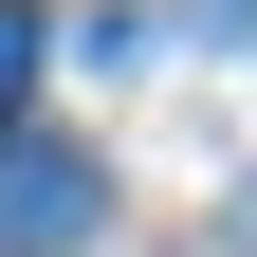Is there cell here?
<instances>
[{
	"instance_id": "6da1fadb",
	"label": "cell",
	"mask_w": 257,
	"mask_h": 257,
	"mask_svg": "<svg viewBox=\"0 0 257 257\" xmlns=\"http://www.w3.org/2000/svg\"><path fill=\"white\" fill-rule=\"evenodd\" d=\"M92 147H55V128H0V257H74L92 239Z\"/></svg>"
},
{
	"instance_id": "7a4b0ae2",
	"label": "cell",
	"mask_w": 257,
	"mask_h": 257,
	"mask_svg": "<svg viewBox=\"0 0 257 257\" xmlns=\"http://www.w3.org/2000/svg\"><path fill=\"white\" fill-rule=\"evenodd\" d=\"M19 92H37V19L0 0V128H19Z\"/></svg>"
}]
</instances>
